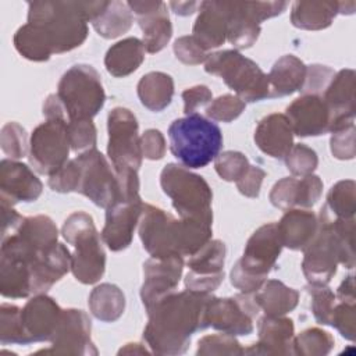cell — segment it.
<instances>
[{
    "mask_svg": "<svg viewBox=\"0 0 356 356\" xmlns=\"http://www.w3.org/2000/svg\"><path fill=\"white\" fill-rule=\"evenodd\" d=\"M227 14V40L236 49H248L259 38L260 24L281 14L286 1H222Z\"/></svg>",
    "mask_w": 356,
    "mask_h": 356,
    "instance_id": "cell-13",
    "label": "cell"
},
{
    "mask_svg": "<svg viewBox=\"0 0 356 356\" xmlns=\"http://www.w3.org/2000/svg\"><path fill=\"white\" fill-rule=\"evenodd\" d=\"M332 346V335L317 327L307 328L293 338V355L324 356L331 352Z\"/></svg>",
    "mask_w": 356,
    "mask_h": 356,
    "instance_id": "cell-40",
    "label": "cell"
},
{
    "mask_svg": "<svg viewBox=\"0 0 356 356\" xmlns=\"http://www.w3.org/2000/svg\"><path fill=\"white\" fill-rule=\"evenodd\" d=\"M245 349L229 334H213L203 337L197 343L196 355H243Z\"/></svg>",
    "mask_w": 356,
    "mask_h": 356,
    "instance_id": "cell-46",
    "label": "cell"
},
{
    "mask_svg": "<svg viewBox=\"0 0 356 356\" xmlns=\"http://www.w3.org/2000/svg\"><path fill=\"white\" fill-rule=\"evenodd\" d=\"M145 46L138 38H127L113 44L104 57L108 74L121 78L132 74L145 60Z\"/></svg>",
    "mask_w": 356,
    "mask_h": 356,
    "instance_id": "cell-31",
    "label": "cell"
},
{
    "mask_svg": "<svg viewBox=\"0 0 356 356\" xmlns=\"http://www.w3.org/2000/svg\"><path fill=\"white\" fill-rule=\"evenodd\" d=\"M259 341L245 349L248 355H292L293 321L284 316H264L257 325Z\"/></svg>",
    "mask_w": 356,
    "mask_h": 356,
    "instance_id": "cell-25",
    "label": "cell"
},
{
    "mask_svg": "<svg viewBox=\"0 0 356 356\" xmlns=\"http://www.w3.org/2000/svg\"><path fill=\"white\" fill-rule=\"evenodd\" d=\"M299 178L285 177L274 184L270 191L268 199L273 206L281 210H289L296 206Z\"/></svg>",
    "mask_w": 356,
    "mask_h": 356,
    "instance_id": "cell-49",
    "label": "cell"
},
{
    "mask_svg": "<svg viewBox=\"0 0 356 356\" xmlns=\"http://www.w3.org/2000/svg\"><path fill=\"white\" fill-rule=\"evenodd\" d=\"M334 75H335V71L327 65H320V64L309 65L306 71L305 83L300 90L305 95L320 96V93H324L325 88L328 86Z\"/></svg>",
    "mask_w": 356,
    "mask_h": 356,
    "instance_id": "cell-52",
    "label": "cell"
},
{
    "mask_svg": "<svg viewBox=\"0 0 356 356\" xmlns=\"http://www.w3.org/2000/svg\"><path fill=\"white\" fill-rule=\"evenodd\" d=\"M335 298H338L341 302L355 303V280H353V275H348L341 282V285L338 286Z\"/></svg>",
    "mask_w": 356,
    "mask_h": 356,
    "instance_id": "cell-61",
    "label": "cell"
},
{
    "mask_svg": "<svg viewBox=\"0 0 356 356\" xmlns=\"http://www.w3.org/2000/svg\"><path fill=\"white\" fill-rule=\"evenodd\" d=\"M110 1H33L28 24L40 33L51 54L79 47L88 36L86 22L97 19Z\"/></svg>",
    "mask_w": 356,
    "mask_h": 356,
    "instance_id": "cell-2",
    "label": "cell"
},
{
    "mask_svg": "<svg viewBox=\"0 0 356 356\" xmlns=\"http://www.w3.org/2000/svg\"><path fill=\"white\" fill-rule=\"evenodd\" d=\"M78 164L76 192L86 196L96 206L108 209L122 199L120 181L106 157L95 149L75 157Z\"/></svg>",
    "mask_w": 356,
    "mask_h": 356,
    "instance_id": "cell-12",
    "label": "cell"
},
{
    "mask_svg": "<svg viewBox=\"0 0 356 356\" xmlns=\"http://www.w3.org/2000/svg\"><path fill=\"white\" fill-rule=\"evenodd\" d=\"M168 138L171 153L186 168L206 167L222 146L220 127L196 113L174 120L168 127Z\"/></svg>",
    "mask_w": 356,
    "mask_h": 356,
    "instance_id": "cell-4",
    "label": "cell"
},
{
    "mask_svg": "<svg viewBox=\"0 0 356 356\" xmlns=\"http://www.w3.org/2000/svg\"><path fill=\"white\" fill-rule=\"evenodd\" d=\"M49 186L54 192L67 193L76 192L78 186V164L75 159L68 160L58 171L49 177Z\"/></svg>",
    "mask_w": 356,
    "mask_h": 356,
    "instance_id": "cell-53",
    "label": "cell"
},
{
    "mask_svg": "<svg viewBox=\"0 0 356 356\" xmlns=\"http://www.w3.org/2000/svg\"><path fill=\"white\" fill-rule=\"evenodd\" d=\"M128 7L138 18L143 32V46L147 53L163 50L172 36V25L167 13V6L160 0L136 1L129 0Z\"/></svg>",
    "mask_w": 356,
    "mask_h": 356,
    "instance_id": "cell-21",
    "label": "cell"
},
{
    "mask_svg": "<svg viewBox=\"0 0 356 356\" xmlns=\"http://www.w3.org/2000/svg\"><path fill=\"white\" fill-rule=\"evenodd\" d=\"M63 310L46 293H38L31 298L21 309V320L28 342H50L60 325Z\"/></svg>",
    "mask_w": 356,
    "mask_h": 356,
    "instance_id": "cell-20",
    "label": "cell"
},
{
    "mask_svg": "<svg viewBox=\"0 0 356 356\" xmlns=\"http://www.w3.org/2000/svg\"><path fill=\"white\" fill-rule=\"evenodd\" d=\"M14 46L17 51L31 61H46L50 58L51 51L46 42L31 24H25L18 28L14 35Z\"/></svg>",
    "mask_w": 356,
    "mask_h": 356,
    "instance_id": "cell-38",
    "label": "cell"
},
{
    "mask_svg": "<svg viewBox=\"0 0 356 356\" xmlns=\"http://www.w3.org/2000/svg\"><path fill=\"white\" fill-rule=\"evenodd\" d=\"M152 350H147L142 343H127L124 348L120 349L118 355H135V353H139V355H145V353H150Z\"/></svg>",
    "mask_w": 356,
    "mask_h": 356,
    "instance_id": "cell-63",
    "label": "cell"
},
{
    "mask_svg": "<svg viewBox=\"0 0 356 356\" xmlns=\"http://www.w3.org/2000/svg\"><path fill=\"white\" fill-rule=\"evenodd\" d=\"M312 298V312L318 324L328 325L335 307V295L327 285L309 284L306 288Z\"/></svg>",
    "mask_w": 356,
    "mask_h": 356,
    "instance_id": "cell-44",
    "label": "cell"
},
{
    "mask_svg": "<svg viewBox=\"0 0 356 356\" xmlns=\"http://www.w3.org/2000/svg\"><path fill=\"white\" fill-rule=\"evenodd\" d=\"M57 89L68 121L92 120L106 100L100 75L88 64L72 65L61 76Z\"/></svg>",
    "mask_w": 356,
    "mask_h": 356,
    "instance_id": "cell-10",
    "label": "cell"
},
{
    "mask_svg": "<svg viewBox=\"0 0 356 356\" xmlns=\"http://www.w3.org/2000/svg\"><path fill=\"white\" fill-rule=\"evenodd\" d=\"M210 293L195 291L172 292L156 303L149 312L143 339L153 353L181 355L196 331L207 328L206 307Z\"/></svg>",
    "mask_w": 356,
    "mask_h": 356,
    "instance_id": "cell-1",
    "label": "cell"
},
{
    "mask_svg": "<svg viewBox=\"0 0 356 356\" xmlns=\"http://www.w3.org/2000/svg\"><path fill=\"white\" fill-rule=\"evenodd\" d=\"M330 324L334 325L343 338L349 341H355V332H356L355 303L341 302L339 305H335L331 314Z\"/></svg>",
    "mask_w": 356,
    "mask_h": 356,
    "instance_id": "cell-51",
    "label": "cell"
},
{
    "mask_svg": "<svg viewBox=\"0 0 356 356\" xmlns=\"http://www.w3.org/2000/svg\"><path fill=\"white\" fill-rule=\"evenodd\" d=\"M1 200V217H3V227H1V238H6L11 235L22 222L25 217L19 216L14 209L13 204L0 199Z\"/></svg>",
    "mask_w": 356,
    "mask_h": 356,
    "instance_id": "cell-59",
    "label": "cell"
},
{
    "mask_svg": "<svg viewBox=\"0 0 356 356\" xmlns=\"http://www.w3.org/2000/svg\"><path fill=\"white\" fill-rule=\"evenodd\" d=\"M68 138L74 152H86L96 146V127L92 120L68 121Z\"/></svg>",
    "mask_w": 356,
    "mask_h": 356,
    "instance_id": "cell-48",
    "label": "cell"
},
{
    "mask_svg": "<svg viewBox=\"0 0 356 356\" xmlns=\"http://www.w3.org/2000/svg\"><path fill=\"white\" fill-rule=\"evenodd\" d=\"M303 253L302 271L309 284L327 285L335 275L338 263L346 268L355 267V261L346 256L331 227V216L325 206L320 210L317 232Z\"/></svg>",
    "mask_w": 356,
    "mask_h": 356,
    "instance_id": "cell-9",
    "label": "cell"
},
{
    "mask_svg": "<svg viewBox=\"0 0 356 356\" xmlns=\"http://www.w3.org/2000/svg\"><path fill=\"white\" fill-rule=\"evenodd\" d=\"M184 270V256L150 257L143 264V284L140 288L142 303L149 312L167 295L175 292Z\"/></svg>",
    "mask_w": 356,
    "mask_h": 356,
    "instance_id": "cell-17",
    "label": "cell"
},
{
    "mask_svg": "<svg viewBox=\"0 0 356 356\" xmlns=\"http://www.w3.org/2000/svg\"><path fill=\"white\" fill-rule=\"evenodd\" d=\"M323 193V181L320 177L310 174L299 178L296 206L300 209H309L317 203Z\"/></svg>",
    "mask_w": 356,
    "mask_h": 356,
    "instance_id": "cell-55",
    "label": "cell"
},
{
    "mask_svg": "<svg viewBox=\"0 0 356 356\" xmlns=\"http://www.w3.org/2000/svg\"><path fill=\"white\" fill-rule=\"evenodd\" d=\"M321 97L331 111L330 132L352 125L355 122V71L335 72Z\"/></svg>",
    "mask_w": 356,
    "mask_h": 356,
    "instance_id": "cell-23",
    "label": "cell"
},
{
    "mask_svg": "<svg viewBox=\"0 0 356 356\" xmlns=\"http://www.w3.org/2000/svg\"><path fill=\"white\" fill-rule=\"evenodd\" d=\"M32 295L46 293L71 270V253L65 245L57 243L29 263Z\"/></svg>",
    "mask_w": 356,
    "mask_h": 356,
    "instance_id": "cell-26",
    "label": "cell"
},
{
    "mask_svg": "<svg viewBox=\"0 0 356 356\" xmlns=\"http://www.w3.org/2000/svg\"><path fill=\"white\" fill-rule=\"evenodd\" d=\"M90 318L79 309H64L51 348L38 350L44 355H97L90 339Z\"/></svg>",
    "mask_w": 356,
    "mask_h": 356,
    "instance_id": "cell-18",
    "label": "cell"
},
{
    "mask_svg": "<svg viewBox=\"0 0 356 356\" xmlns=\"http://www.w3.org/2000/svg\"><path fill=\"white\" fill-rule=\"evenodd\" d=\"M89 309L92 314L104 323L118 320L125 309V296L114 284H100L89 295Z\"/></svg>",
    "mask_w": 356,
    "mask_h": 356,
    "instance_id": "cell-36",
    "label": "cell"
},
{
    "mask_svg": "<svg viewBox=\"0 0 356 356\" xmlns=\"http://www.w3.org/2000/svg\"><path fill=\"white\" fill-rule=\"evenodd\" d=\"M250 164L246 156L241 152L227 150L214 159L217 174L228 182H238L249 170Z\"/></svg>",
    "mask_w": 356,
    "mask_h": 356,
    "instance_id": "cell-42",
    "label": "cell"
},
{
    "mask_svg": "<svg viewBox=\"0 0 356 356\" xmlns=\"http://www.w3.org/2000/svg\"><path fill=\"white\" fill-rule=\"evenodd\" d=\"M138 96L140 103L150 111H161L172 100L174 81L165 72H149L138 83Z\"/></svg>",
    "mask_w": 356,
    "mask_h": 356,
    "instance_id": "cell-35",
    "label": "cell"
},
{
    "mask_svg": "<svg viewBox=\"0 0 356 356\" xmlns=\"http://www.w3.org/2000/svg\"><path fill=\"white\" fill-rule=\"evenodd\" d=\"M339 14L338 1H295L291 11V22L293 26L307 31H320L328 28Z\"/></svg>",
    "mask_w": 356,
    "mask_h": 356,
    "instance_id": "cell-34",
    "label": "cell"
},
{
    "mask_svg": "<svg viewBox=\"0 0 356 356\" xmlns=\"http://www.w3.org/2000/svg\"><path fill=\"white\" fill-rule=\"evenodd\" d=\"M106 210L102 239L110 250H124L132 242L135 228L142 216L143 202L140 200V196L134 199H120Z\"/></svg>",
    "mask_w": 356,
    "mask_h": 356,
    "instance_id": "cell-19",
    "label": "cell"
},
{
    "mask_svg": "<svg viewBox=\"0 0 356 356\" xmlns=\"http://www.w3.org/2000/svg\"><path fill=\"white\" fill-rule=\"evenodd\" d=\"M245 106V102L236 95H222L207 106L206 115L213 121L231 122L242 114Z\"/></svg>",
    "mask_w": 356,
    "mask_h": 356,
    "instance_id": "cell-47",
    "label": "cell"
},
{
    "mask_svg": "<svg viewBox=\"0 0 356 356\" xmlns=\"http://www.w3.org/2000/svg\"><path fill=\"white\" fill-rule=\"evenodd\" d=\"M254 142L267 156L285 159L293 146V131L286 115L274 113L261 118L254 131Z\"/></svg>",
    "mask_w": 356,
    "mask_h": 356,
    "instance_id": "cell-27",
    "label": "cell"
},
{
    "mask_svg": "<svg viewBox=\"0 0 356 356\" xmlns=\"http://www.w3.org/2000/svg\"><path fill=\"white\" fill-rule=\"evenodd\" d=\"M0 146L11 160L22 159L28 153L26 131L18 122H7L1 128Z\"/></svg>",
    "mask_w": 356,
    "mask_h": 356,
    "instance_id": "cell-43",
    "label": "cell"
},
{
    "mask_svg": "<svg viewBox=\"0 0 356 356\" xmlns=\"http://www.w3.org/2000/svg\"><path fill=\"white\" fill-rule=\"evenodd\" d=\"M134 22V15L127 3L114 0L110 1L104 13L92 22L95 31L106 38L114 39L129 31Z\"/></svg>",
    "mask_w": 356,
    "mask_h": 356,
    "instance_id": "cell-37",
    "label": "cell"
},
{
    "mask_svg": "<svg viewBox=\"0 0 356 356\" xmlns=\"http://www.w3.org/2000/svg\"><path fill=\"white\" fill-rule=\"evenodd\" d=\"M136 117L124 107H115L108 113L107 154L118 179L138 177L142 164L140 136Z\"/></svg>",
    "mask_w": 356,
    "mask_h": 356,
    "instance_id": "cell-11",
    "label": "cell"
},
{
    "mask_svg": "<svg viewBox=\"0 0 356 356\" xmlns=\"http://www.w3.org/2000/svg\"><path fill=\"white\" fill-rule=\"evenodd\" d=\"M253 293L234 298L211 296L206 307V324L229 335H249L253 332V317L259 313Z\"/></svg>",
    "mask_w": 356,
    "mask_h": 356,
    "instance_id": "cell-15",
    "label": "cell"
},
{
    "mask_svg": "<svg viewBox=\"0 0 356 356\" xmlns=\"http://www.w3.org/2000/svg\"><path fill=\"white\" fill-rule=\"evenodd\" d=\"M0 342L3 345L29 343L21 320V309L15 305L1 303L0 306Z\"/></svg>",
    "mask_w": 356,
    "mask_h": 356,
    "instance_id": "cell-41",
    "label": "cell"
},
{
    "mask_svg": "<svg viewBox=\"0 0 356 356\" xmlns=\"http://www.w3.org/2000/svg\"><path fill=\"white\" fill-rule=\"evenodd\" d=\"M61 234L74 246L71 271L82 284L97 282L106 268V253L93 218L85 211H75L64 221Z\"/></svg>",
    "mask_w": 356,
    "mask_h": 356,
    "instance_id": "cell-6",
    "label": "cell"
},
{
    "mask_svg": "<svg viewBox=\"0 0 356 356\" xmlns=\"http://www.w3.org/2000/svg\"><path fill=\"white\" fill-rule=\"evenodd\" d=\"M192 36L209 51L227 40V14L222 1H202Z\"/></svg>",
    "mask_w": 356,
    "mask_h": 356,
    "instance_id": "cell-28",
    "label": "cell"
},
{
    "mask_svg": "<svg viewBox=\"0 0 356 356\" xmlns=\"http://www.w3.org/2000/svg\"><path fill=\"white\" fill-rule=\"evenodd\" d=\"M355 7H356L355 1H338L339 14H352L355 11Z\"/></svg>",
    "mask_w": 356,
    "mask_h": 356,
    "instance_id": "cell-64",
    "label": "cell"
},
{
    "mask_svg": "<svg viewBox=\"0 0 356 356\" xmlns=\"http://www.w3.org/2000/svg\"><path fill=\"white\" fill-rule=\"evenodd\" d=\"M306 71L307 67L293 54L278 58L268 74L270 97H282L300 90L305 83Z\"/></svg>",
    "mask_w": 356,
    "mask_h": 356,
    "instance_id": "cell-30",
    "label": "cell"
},
{
    "mask_svg": "<svg viewBox=\"0 0 356 356\" xmlns=\"http://www.w3.org/2000/svg\"><path fill=\"white\" fill-rule=\"evenodd\" d=\"M200 6L197 1H171L170 7L178 15H191Z\"/></svg>",
    "mask_w": 356,
    "mask_h": 356,
    "instance_id": "cell-62",
    "label": "cell"
},
{
    "mask_svg": "<svg viewBox=\"0 0 356 356\" xmlns=\"http://www.w3.org/2000/svg\"><path fill=\"white\" fill-rule=\"evenodd\" d=\"M213 95L211 90L204 85H196L192 88H188L182 92V100H184V113L186 115L195 114L196 110L209 102H211Z\"/></svg>",
    "mask_w": 356,
    "mask_h": 356,
    "instance_id": "cell-57",
    "label": "cell"
},
{
    "mask_svg": "<svg viewBox=\"0 0 356 356\" xmlns=\"http://www.w3.org/2000/svg\"><path fill=\"white\" fill-rule=\"evenodd\" d=\"M356 185L353 179L338 181L327 195L324 204L335 218H352L356 211Z\"/></svg>",
    "mask_w": 356,
    "mask_h": 356,
    "instance_id": "cell-39",
    "label": "cell"
},
{
    "mask_svg": "<svg viewBox=\"0 0 356 356\" xmlns=\"http://www.w3.org/2000/svg\"><path fill=\"white\" fill-rule=\"evenodd\" d=\"M225 245L218 239H210L196 253L189 256V273L185 277V286L189 291L211 293L224 280Z\"/></svg>",
    "mask_w": 356,
    "mask_h": 356,
    "instance_id": "cell-16",
    "label": "cell"
},
{
    "mask_svg": "<svg viewBox=\"0 0 356 356\" xmlns=\"http://www.w3.org/2000/svg\"><path fill=\"white\" fill-rule=\"evenodd\" d=\"M140 147L145 159L160 160L165 154V140L159 129H147L140 136Z\"/></svg>",
    "mask_w": 356,
    "mask_h": 356,
    "instance_id": "cell-56",
    "label": "cell"
},
{
    "mask_svg": "<svg viewBox=\"0 0 356 356\" xmlns=\"http://www.w3.org/2000/svg\"><path fill=\"white\" fill-rule=\"evenodd\" d=\"M282 242L275 222L259 227L248 239L243 256L231 270V284L243 293H254L275 266Z\"/></svg>",
    "mask_w": 356,
    "mask_h": 356,
    "instance_id": "cell-5",
    "label": "cell"
},
{
    "mask_svg": "<svg viewBox=\"0 0 356 356\" xmlns=\"http://www.w3.org/2000/svg\"><path fill=\"white\" fill-rule=\"evenodd\" d=\"M266 177V171L257 165H250L246 174L238 181L236 188L238 191L246 197H257L260 193V186L263 178Z\"/></svg>",
    "mask_w": 356,
    "mask_h": 356,
    "instance_id": "cell-58",
    "label": "cell"
},
{
    "mask_svg": "<svg viewBox=\"0 0 356 356\" xmlns=\"http://www.w3.org/2000/svg\"><path fill=\"white\" fill-rule=\"evenodd\" d=\"M43 115L46 117V120H65V110L57 93L47 96V99L44 100Z\"/></svg>",
    "mask_w": 356,
    "mask_h": 356,
    "instance_id": "cell-60",
    "label": "cell"
},
{
    "mask_svg": "<svg viewBox=\"0 0 356 356\" xmlns=\"http://www.w3.org/2000/svg\"><path fill=\"white\" fill-rule=\"evenodd\" d=\"M211 224L175 218L170 213L143 203L139 220V236L152 257L172 254L192 256L211 239Z\"/></svg>",
    "mask_w": 356,
    "mask_h": 356,
    "instance_id": "cell-3",
    "label": "cell"
},
{
    "mask_svg": "<svg viewBox=\"0 0 356 356\" xmlns=\"http://www.w3.org/2000/svg\"><path fill=\"white\" fill-rule=\"evenodd\" d=\"M209 74L222 78L239 99L246 102H260L270 97L268 75L250 58L238 50H221L209 54L204 61Z\"/></svg>",
    "mask_w": 356,
    "mask_h": 356,
    "instance_id": "cell-8",
    "label": "cell"
},
{
    "mask_svg": "<svg viewBox=\"0 0 356 356\" xmlns=\"http://www.w3.org/2000/svg\"><path fill=\"white\" fill-rule=\"evenodd\" d=\"M285 164L293 177H306L317 168L318 157L313 149L303 143L293 145L285 156Z\"/></svg>",
    "mask_w": 356,
    "mask_h": 356,
    "instance_id": "cell-45",
    "label": "cell"
},
{
    "mask_svg": "<svg viewBox=\"0 0 356 356\" xmlns=\"http://www.w3.org/2000/svg\"><path fill=\"white\" fill-rule=\"evenodd\" d=\"M175 57L184 64L196 65L204 63L209 57V51L192 36H181L174 43Z\"/></svg>",
    "mask_w": 356,
    "mask_h": 356,
    "instance_id": "cell-50",
    "label": "cell"
},
{
    "mask_svg": "<svg viewBox=\"0 0 356 356\" xmlns=\"http://www.w3.org/2000/svg\"><path fill=\"white\" fill-rule=\"evenodd\" d=\"M43 189V184L33 171L15 160L4 159L0 163V199L15 204L18 202H35Z\"/></svg>",
    "mask_w": 356,
    "mask_h": 356,
    "instance_id": "cell-24",
    "label": "cell"
},
{
    "mask_svg": "<svg viewBox=\"0 0 356 356\" xmlns=\"http://www.w3.org/2000/svg\"><path fill=\"white\" fill-rule=\"evenodd\" d=\"M29 163L43 175H51L67 161L70 153L68 122L65 120H46L31 135Z\"/></svg>",
    "mask_w": 356,
    "mask_h": 356,
    "instance_id": "cell-14",
    "label": "cell"
},
{
    "mask_svg": "<svg viewBox=\"0 0 356 356\" xmlns=\"http://www.w3.org/2000/svg\"><path fill=\"white\" fill-rule=\"evenodd\" d=\"M282 246L303 250L318 228L317 216L306 209H289L277 224Z\"/></svg>",
    "mask_w": 356,
    "mask_h": 356,
    "instance_id": "cell-29",
    "label": "cell"
},
{
    "mask_svg": "<svg viewBox=\"0 0 356 356\" xmlns=\"http://www.w3.org/2000/svg\"><path fill=\"white\" fill-rule=\"evenodd\" d=\"M253 299L266 316H285L296 307L299 292L278 280H266L253 293Z\"/></svg>",
    "mask_w": 356,
    "mask_h": 356,
    "instance_id": "cell-32",
    "label": "cell"
},
{
    "mask_svg": "<svg viewBox=\"0 0 356 356\" xmlns=\"http://www.w3.org/2000/svg\"><path fill=\"white\" fill-rule=\"evenodd\" d=\"M160 184L179 218L213 224V192L204 178L184 165L170 163L160 174Z\"/></svg>",
    "mask_w": 356,
    "mask_h": 356,
    "instance_id": "cell-7",
    "label": "cell"
},
{
    "mask_svg": "<svg viewBox=\"0 0 356 356\" xmlns=\"http://www.w3.org/2000/svg\"><path fill=\"white\" fill-rule=\"evenodd\" d=\"M286 118L298 136H318L330 132L331 111L321 96L303 95L286 107Z\"/></svg>",
    "mask_w": 356,
    "mask_h": 356,
    "instance_id": "cell-22",
    "label": "cell"
},
{
    "mask_svg": "<svg viewBox=\"0 0 356 356\" xmlns=\"http://www.w3.org/2000/svg\"><path fill=\"white\" fill-rule=\"evenodd\" d=\"M0 292L4 298H28L32 295V278L28 264L14 256L0 254Z\"/></svg>",
    "mask_w": 356,
    "mask_h": 356,
    "instance_id": "cell-33",
    "label": "cell"
},
{
    "mask_svg": "<svg viewBox=\"0 0 356 356\" xmlns=\"http://www.w3.org/2000/svg\"><path fill=\"white\" fill-rule=\"evenodd\" d=\"M331 153L335 159L350 160L355 157V124L332 132Z\"/></svg>",
    "mask_w": 356,
    "mask_h": 356,
    "instance_id": "cell-54",
    "label": "cell"
}]
</instances>
